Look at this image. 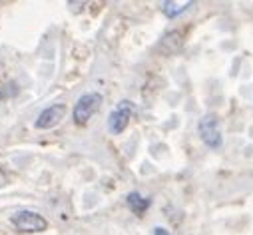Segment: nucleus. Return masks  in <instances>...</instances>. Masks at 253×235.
<instances>
[{"label": "nucleus", "mask_w": 253, "mask_h": 235, "mask_svg": "<svg viewBox=\"0 0 253 235\" xmlns=\"http://www.w3.org/2000/svg\"><path fill=\"white\" fill-rule=\"evenodd\" d=\"M126 203H128V207H130L136 215H142V213H146L148 207L152 205V199H150V197H144V196L138 194V192H132V194H128V197H126Z\"/></svg>", "instance_id": "0eeeda50"}, {"label": "nucleus", "mask_w": 253, "mask_h": 235, "mask_svg": "<svg viewBox=\"0 0 253 235\" xmlns=\"http://www.w3.org/2000/svg\"><path fill=\"white\" fill-rule=\"evenodd\" d=\"M132 114H134V102L130 100H122L108 116V130L118 136L122 134L126 128H128L130 120H132Z\"/></svg>", "instance_id": "7ed1b4c3"}, {"label": "nucleus", "mask_w": 253, "mask_h": 235, "mask_svg": "<svg viewBox=\"0 0 253 235\" xmlns=\"http://www.w3.org/2000/svg\"><path fill=\"white\" fill-rule=\"evenodd\" d=\"M20 92L16 82H6L2 88H0V100H6V98H14Z\"/></svg>", "instance_id": "1a4fd4ad"}, {"label": "nucleus", "mask_w": 253, "mask_h": 235, "mask_svg": "<svg viewBox=\"0 0 253 235\" xmlns=\"http://www.w3.org/2000/svg\"><path fill=\"white\" fill-rule=\"evenodd\" d=\"M154 235H171L168 229H164V227H156L154 229Z\"/></svg>", "instance_id": "9d476101"}, {"label": "nucleus", "mask_w": 253, "mask_h": 235, "mask_svg": "<svg viewBox=\"0 0 253 235\" xmlns=\"http://www.w3.org/2000/svg\"><path fill=\"white\" fill-rule=\"evenodd\" d=\"M189 6H194L192 0H187V2H171V0H166V2H162V12L168 18H175V16L183 14Z\"/></svg>", "instance_id": "6e6552de"}, {"label": "nucleus", "mask_w": 253, "mask_h": 235, "mask_svg": "<svg viewBox=\"0 0 253 235\" xmlns=\"http://www.w3.org/2000/svg\"><path fill=\"white\" fill-rule=\"evenodd\" d=\"M181 44H183V34H181L179 30H171V32H168V34L160 40L158 50H160L162 54L169 56V54H175V52L181 48Z\"/></svg>", "instance_id": "423d86ee"}, {"label": "nucleus", "mask_w": 253, "mask_h": 235, "mask_svg": "<svg viewBox=\"0 0 253 235\" xmlns=\"http://www.w3.org/2000/svg\"><path fill=\"white\" fill-rule=\"evenodd\" d=\"M102 106V94L98 92H86L78 98V102L74 104V110H72V118L78 126H86L90 118L100 110Z\"/></svg>", "instance_id": "f257e3e1"}, {"label": "nucleus", "mask_w": 253, "mask_h": 235, "mask_svg": "<svg viewBox=\"0 0 253 235\" xmlns=\"http://www.w3.org/2000/svg\"><path fill=\"white\" fill-rule=\"evenodd\" d=\"M64 116H66V106L64 104H52V106H48L46 110H42L38 114L36 128L38 130H52L62 122Z\"/></svg>", "instance_id": "39448f33"}, {"label": "nucleus", "mask_w": 253, "mask_h": 235, "mask_svg": "<svg viewBox=\"0 0 253 235\" xmlns=\"http://www.w3.org/2000/svg\"><path fill=\"white\" fill-rule=\"evenodd\" d=\"M198 132H200V138L202 142L211 148V150H217L221 148L223 144V136H221V130H219V120L215 114H206L200 124H198Z\"/></svg>", "instance_id": "f03ea898"}, {"label": "nucleus", "mask_w": 253, "mask_h": 235, "mask_svg": "<svg viewBox=\"0 0 253 235\" xmlns=\"http://www.w3.org/2000/svg\"><path fill=\"white\" fill-rule=\"evenodd\" d=\"M10 223H12L18 231H22V233H40V231L48 229L46 217H42V215L36 213V211H28V209L14 213L12 219H10Z\"/></svg>", "instance_id": "20e7f679"}]
</instances>
